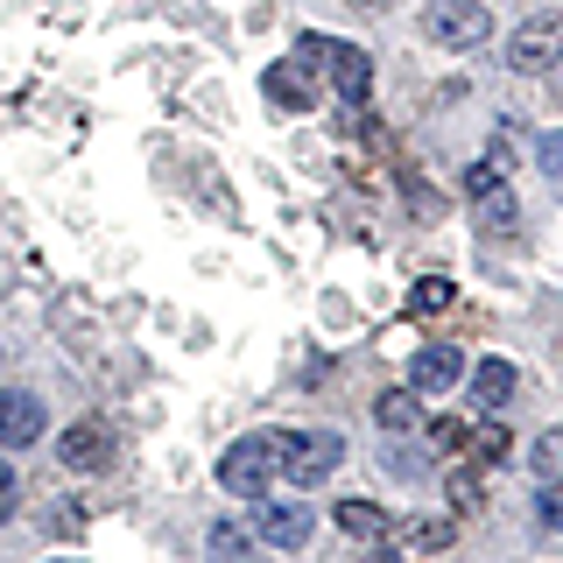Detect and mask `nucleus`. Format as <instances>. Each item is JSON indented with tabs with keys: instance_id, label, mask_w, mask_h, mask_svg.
<instances>
[{
	"instance_id": "f257e3e1",
	"label": "nucleus",
	"mask_w": 563,
	"mask_h": 563,
	"mask_svg": "<svg viewBox=\"0 0 563 563\" xmlns=\"http://www.w3.org/2000/svg\"><path fill=\"white\" fill-rule=\"evenodd\" d=\"M275 451H282V479L289 486H324L331 472L345 465V437L339 430H282Z\"/></svg>"
},
{
	"instance_id": "f03ea898",
	"label": "nucleus",
	"mask_w": 563,
	"mask_h": 563,
	"mask_svg": "<svg viewBox=\"0 0 563 563\" xmlns=\"http://www.w3.org/2000/svg\"><path fill=\"white\" fill-rule=\"evenodd\" d=\"M296 57H303V64H324L339 106H366V92H374V57H366L360 43H324V35H303V43H296Z\"/></svg>"
},
{
	"instance_id": "7ed1b4c3",
	"label": "nucleus",
	"mask_w": 563,
	"mask_h": 563,
	"mask_svg": "<svg viewBox=\"0 0 563 563\" xmlns=\"http://www.w3.org/2000/svg\"><path fill=\"white\" fill-rule=\"evenodd\" d=\"M275 472H282L275 437H240V444H225V457H219V486L240 493V500H261V493L275 486Z\"/></svg>"
},
{
	"instance_id": "20e7f679",
	"label": "nucleus",
	"mask_w": 563,
	"mask_h": 563,
	"mask_svg": "<svg viewBox=\"0 0 563 563\" xmlns=\"http://www.w3.org/2000/svg\"><path fill=\"white\" fill-rule=\"evenodd\" d=\"M422 35H430L437 49H479L493 35V14L479 0H430V8H422Z\"/></svg>"
},
{
	"instance_id": "39448f33",
	"label": "nucleus",
	"mask_w": 563,
	"mask_h": 563,
	"mask_svg": "<svg viewBox=\"0 0 563 563\" xmlns=\"http://www.w3.org/2000/svg\"><path fill=\"white\" fill-rule=\"evenodd\" d=\"M465 198H472V219H479L486 233H515L521 198H515V184H507L493 163H472V169H465Z\"/></svg>"
},
{
	"instance_id": "423d86ee",
	"label": "nucleus",
	"mask_w": 563,
	"mask_h": 563,
	"mask_svg": "<svg viewBox=\"0 0 563 563\" xmlns=\"http://www.w3.org/2000/svg\"><path fill=\"white\" fill-rule=\"evenodd\" d=\"M113 451H120V437H113V422H99V416L57 430V465H70V472H106Z\"/></svg>"
},
{
	"instance_id": "0eeeda50",
	"label": "nucleus",
	"mask_w": 563,
	"mask_h": 563,
	"mask_svg": "<svg viewBox=\"0 0 563 563\" xmlns=\"http://www.w3.org/2000/svg\"><path fill=\"white\" fill-rule=\"evenodd\" d=\"M556 57H563V22H550V14H536V22L507 35V70H521V78H542Z\"/></svg>"
},
{
	"instance_id": "6e6552de",
	"label": "nucleus",
	"mask_w": 563,
	"mask_h": 563,
	"mask_svg": "<svg viewBox=\"0 0 563 563\" xmlns=\"http://www.w3.org/2000/svg\"><path fill=\"white\" fill-rule=\"evenodd\" d=\"M465 380V352H457L451 339H430L409 352V387L416 395H451V387Z\"/></svg>"
},
{
	"instance_id": "1a4fd4ad",
	"label": "nucleus",
	"mask_w": 563,
	"mask_h": 563,
	"mask_svg": "<svg viewBox=\"0 0 563 563\" xmlns=\"http://www.w3.org/2000/svg\"><path fill=\"white\" fill-rule=\"evenodd\" d=\"M43 430H49V409L29 387H8V395H0V451H29Z\"/></svg>"
},
{
	"instance_id": "9d476101",
	"label": "nucleus",
	"mask_w": 563,
	"mask_h": 563,
	"mask_svg": "<svg viewBox=\"0 0 563 563\" xmlns=\"http://www.w3.org/2000/svg\"><path fill=\"white\" fill-rule=\"evenodd\" d=\"M261 92H268V99L282 106V113H310V106H317V85H310V64H303V57H282V64H268Z\"/></svg>"
},
{
	"instance_id": "9b49d317",
	"label": "nucleus",
	"mask_w": 563,
	"mask_h": 563,
	"mask_svg": "<svg viewBox=\"0 0 563 563\" xmlns=\"http://www.w3.org/2000/svg\"><path fill=\"white\" fill-rule=\"evenodd\" d=\"M254 528H261V542H275V550H303L317 521H310V507H289V500H282V507H261Z\"/></svg>"
},
{
	"instance_id": "f8f14e48",
	"label": "nucleus",
	"mask_w": 563,
	"mask_h": 563,
	"mask_svg": "<svg viewBox=\"0 0 563 563\" xmlns=\"http://www.w3.org/2000/svg\"><path fill=\"white\" fill-rule=\"evenodd\" d=\"M331 515H339V536H352V542H380V536H395V515H387L380 500H339Z\"/></svg>"
},
{
	"instance_id": "ddd939ff",
	"label": "nucleus",
	"mask_w": 563,
	"mask_h": 563,
	"mask_svg": "<svg viewBox=\"0 0 563 563\" xmlns=\"http://www.w3.org/2000/svg\"><path fill=\"white\" fill-rule=\"evenodd\" d=\"M472 401H479L486 416H500L507 401H515V366H507V360H479V366H472Z\"/></svg>"
},
{
	"instance_id": "4468645a",
	"label": "nucleus",
	"mask_w": 563,
	"mask_h": 563,
	"mask_svg": "<svg viewBox=\"0 0 563 563\" xmlns=\"http://www.w3.org/2000/svg\"><path fill=\"white\" fill-rule=\"evenodd\" d=\"M374 422H380L387 437H401V430H422V401H416V387H401V395L387 387V395L374 401Z\"/></svg>"
},
{
	"instance_id": "2eb2a0df",
	"label": "nucleus",
	"mask_w": 563,
	"mask_h": 563,
	"mask_svg": "<svg viewBox=\"0 0 563 563\" xmlns=\"http://www.w3.org/2000/svg\"><path fill=\"white\" fill-rule=\"evenodd\" d=\"M528 465H536V479L550 493H563V430H542L536 451H528Z\"/></svg>"
},
{
	"instance_id": "dca6fc26",
	"label": "nucleus",
	"mask_w": 563,
	"mask_h": 563,
	"mask_svg": "<svg viewBox=\"0 0 563 563\" xmlns=\"http://www.w3.org/2000/svg\"><path fill=\"white\" fill-rule=\"evenodd\" d=\"M211 563H254V536L240 521H211Z\"/></svg>"
},
{
	"instance_id": "f3484780",
	"label": "nucleus",
	"mask_w": 563,
	"mask_h": 563,
	"mask_svg": "<svg viewBox=\"0 0 563 563\" xmlns=\"http://www.w3.org/2000/svg\"><path fill=\"white\" fill-rule=\"evenodd\" d=\"M507 451H515V437H507L500 422H479V430L465 437V457H472V465H500Z\"/></svg>"
},
{
	"instance_id": "a211bd4d",
	"label": "nucleus",
	"mask_w": 563,
	"mask_h": 563,
	"mask_svg": "<svg viewBox=\"0 0 563 563\" xmlns=\"http://www.w3.org/2000/svg\"><path fill=\"white\" fill-rule=\"evenodd\" d=\"M457 521H409L401 528V550H451Z\"/></svg>"
},
{
	"instance_id": "6ab92c4d",
	"label": "nucleus",
	"mask_w": 563,
	"mask_h": 563,
	"mask_svg": "<svg viewBox=\"0 0 563 563\" xmlns=\"http://www.w3.org/2000/svg\"><path fill=\"white\" fill-rule=\"evenodd\" d=\"M444 493H451V507H479V493H486V479H479V465H451V479H444Z\"/></svg>"
},
{
	"instance_id": "aec40b11",
	"label": "nucleus",
	"mask_w": 563,
	"mask_h": 563,
	"mask_svg": "<svg viewBox=\"0 0 563 563\" xmlns=\"http://www.w3.org/2000/svg\"><path fill=\"white\" fill-rule=\"evenodd\" d=\"M465 437H472V430H465L457 416H437V422H430V444H437V451H451V457H465Z\"/></svg>"
},
{
	"instance_id": "412c9836",
	"label": "nucleus",
	"mask_w": 563,
	"mask_h": 563,
	"mask_svg": "<svg viewBox=\"0 0 563 563\" xmlns=\"http://www.w3.org/2000/svg\"><path fill=\"white\" fill-rule=\"evenodd\" d=\"M444 303H451V282L444 275H422L416 296H409V310H444Z\"/></svg>"
},
{
	"instance_id": "4be33fe9",
	"label": "nucleus",
	"mask_w": 563,
	"mask_h": 563,
	"mask_svg": "<svg viewBox=\"0 0 563 563\" xmlns=\"http://www.w3.org/2000/svg\"><path fill=\"white\" fill-rule=\"evenodd\" d=\"M14 500H22V472L0 457V521H14Z\"/></svg>"
},
{
	"instance_id": "5701e85b",
	"label": "nucleus",
	"mask_w": 563,
	"mask_h": 563,
	"mask_svg": "<svg viewBox=\"0 0 563 563\" xmlns=\"http://www.w3.org/2000/svg\"><path fill=\"white\" fill-rule=\"evenodd\" d=\"M542 528H550V536H563V493H550V486H542Z\"/></svg>"
},
{
	"instance_id": "b1692460",
	"label": "nucleus",
	"mask_w": 563,
	"mask_h": 563,
	"mask_svg": "<svg viewBox=\"0 0 563 563\" xmlns=\"http://www.w3.org/2000/svg\"><path fill=\"white\" fill-rule=\"evenodd\" d=\"M542 155H550V163H563V134H556V141H542Z\"/></svg>"
},
{
	"instance_id": "393cba45",
	"label": "nucleus",
	"mask_w": 563,
	"mask_h": 563,
	"mask_svg": "<svg viewBox=\"0 0 563 563\" xmlns=\"http://www.w3.org/2000/svg\"><path fill=\"white\" fill-rule=\"evenodd\" d=\"M380 563H395V556H380Z\"/></svg>"
}]
</instances>
